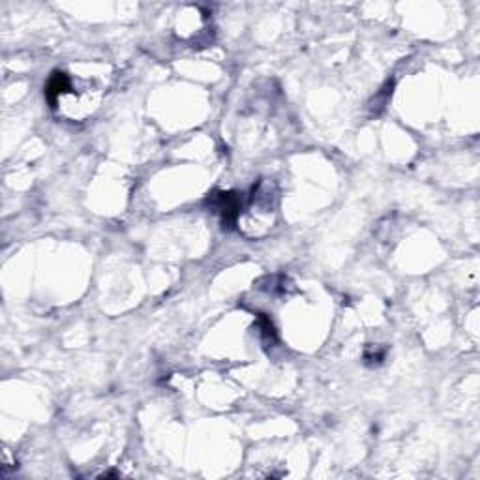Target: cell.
<instances>
[{
    "mask_svg": "<svg viewBox=\"0 0 480 480\" xmlns=\"http://www.w3.org/2000/svg\"><path fill=\"white\" fill-rule=\"evenodd\" d=\"M208 205L222 216V224L227 229H233L239 222L242 197L235 191H216L208 197Z\"/></svg>",
    "mask_w": 480,
    "mask_h": 480,
    "instance_id": "cell-1",
    "label": "cell"
},
{
    "mask_svg": "<svg viewBox=\"0 0 480 480\" xmlns=\"http://www.w3.org/2000/svg\"><path fill=\"white\" fill-rule=\"evenodd\" d=\"M72 89V81L64 72H53L47 84H45V100L49 101L51 107H56L62 94H66Z\"/></svg>",
    "mask_w": 480,
    "mask_h": 480,
    "instance_id": "cell-2",
    "label": "cell"
},
{
    "mask_svg": "<svg viewBox=\"0 0 480 480\" xmlns=\"http://www.w3.org/2000/svg\"><path fill=\"white\" fill-rule=\"evenodd\" d=\"M259 329H261L263 340L267 341V343H274L276 341V330H274L272 321L267 315H263V313H259Z\"/></svg>",
    "mask_w": 480,
    "mask_h": 480,
    "instance_id": "cell-3",
    "label": "cell"
}]
</instances>
